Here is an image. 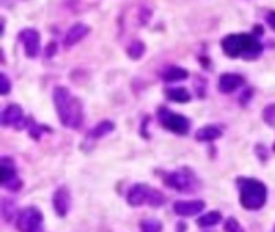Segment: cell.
<instances>
[{
    "label": "cell",
    "instance_id": "6da1fadb",
    "mask_svg": "<svg viewBox=\"0 0 275 232\" xmlns=\"http://www.w3.org/2000/svg\"><path fill=\"white\" fill-rule=\"evenodd\" d=\"M53 102L55 108L60 118V123L63 126L77 129L82 121H84V112H82V105L76 99V97L71 95L69 89L66 87H56L53 91Z\"/></svg>",
    "mask_w": 275,
    "mask_h": 232
},
{
    "label": "cell",
    "instance_id": "7a4b0ae2",
    "mask_svg": "<svg viewBox=\"0 0 275 232\" xmlns=\"http://www.w3.org/2000/svg\"><path fill=\"white\" fill-rule=\"evenodd\" d=\"M222 50L227 57L254 60L262 53V44L251 34H230L222 39Z\"/></svg>",
    "mask_w": 275,
    "mask_h": 232
},
{
    "label": "cell",
    "instance_id": "3957f363",
    "mask_svg": "<svg viewBox=\"0 0 275 232\" xmlns=\"http://www.w3.org/2000/svg\"><path fill=\"white\" fill-rule=\"evenodd\" d=\"M238 190H240V203L246 210H259L264 206L267 200V189L258 179L251 177H238L237 181Z\"/></svg>",
    "mask_w": 275,
    "mask_h": 232
},
{
    "label": "cell",
    "instance_id": "277c9868",
    "mask_svg": "<svg viewBox=\"0 0 275 232\" xmlns=\"http://www.w3.org/2000/svg\"><path fill=\"white\" fill-rule=\"evenodd\" d=\"M164 195L156 190V189H150L145 184H137L127 193V202L132 206H140L143 203H148L151 206H160L164 203Z\"/></svg>",
    "mask_w": 275,
    "mask_h": 232
},
{
    "label": "cell",
    "instance_id": "5b68a950",
    "mask_svg": "<svg viewBox=\"0 0 275 232\" xmlns=\"http://www.w3.org/2000/svg\"><path fill=\"white\" fill-rule=\"evenodd\" d=\"M158 119L166 129H169L174 134H179V136H185L190 129V121L184 115L174 113L164 106L158 110Z\"/></svg>",
    "mask_w": 275,
    "mask_h": 232
},
{
    "label": "cell",
    "instance_id": "8992f818",
    "mask_svg": "<svg viewBox=\"0 0 275 232\" xmlns=\"http://www.w3.org/2000/svg\"><path fill=\"white\" fill-rule=\"evenodd\" d=\"M42 224V213L34 208V206H29V208H25L16 219V227L19 232H37V229Z\"/></svg>",
    "mask_w": 275,
    "mask_h": 232
},
{
    "label": "cell",
    "instance_id": "52a82bcc",
    "mask_svg": "<svg viewBox=\"0 0 275 232\" xmlns=\"http://www.w3.org/2000/svg\"><path fill=\"white\" fill-rule=\"evenodd\" d=\"M166 186L175 189L179 192H188L195 189V179L193 176L188 173L187 169L184 171H175V173H171L169 176H166Z\"/></svg>",
    "mask_w": 275,
    "mask_h": 232
},
{
    "label": "cell",
    "instance_id": "ba28073f",
    "mask_svg": "<svg viewBox=\"0 0 275 232\" xmlns=\"http://www.w3.org/2000/svg\"><path fill=\"white\" fill-rule=\"evenodd\" d=\"M0 168H2V186L11 192H16L21 189L23 182L21 179L16 176V169H15V165L13 162L10 160V158H2V162H0Z\"/></svg>",
    "mask_w": 275,
    "mask_h": 232
},
{
    "label": "cell",
    "instance_id": "9c48e42d",
    "mask_svg": "<svg viewBox=\"0 0 275 232\" xmlns=\"http://www.w3.org/2000/svg\"><path fill=\"white\" fill-rule=\"evenodd\" d=\"M2 124L4 126H11V128H15V129H25L28 126V121L25 118V113H23V110L19 105H15V103H11L8 105L5 110H4V113H2Z\"/></svg>",
    "mask_w": 275,
    "mask_h": 232
},
{
    "label": "cell",
    "instance_id": "30bf717a",
    "mask_svg": "<svg viewBox=\"0 0 275 232\" xmlns=\"http://www.w3.org/2000/svg\"><path fill=\"white\" fill-rule=\"evenodd\" d=\"M19 41L25 48V53L29 58H35L39 55V47H41V35L35 29H23L19 34Z\"/></svg>",
    "mask_w": 275,
    "mask_h": 232
},
{
    "label": "cell",
    "instance_id": "8fae6325",
    "mask_svg": "<svg viewBox=\"0 0 275 232\" xmlns=\"http://www.w3.org/2000/svg\"><path fill=\"white\" fill-rule=\"evenodd\" d=\"M53 208L58 216H66L71 208V195L66 187H60L53 193Z\"/></svg>",
    "mask_w": 275,
    "mask_h": 232
},
{
    "label": "cell",
    "instance_id": "7c38bea8",
    "mask_svg": "<svg viewBox=\"0 0 275 232\" xmlns=\"http://www.w3.org/2000/svg\"><path fill=\"white\" fill-rule=\"evenodd\" d=\"M203 208H205L203 200H182L174 203V211L179 216H193L198 215Z\"/></svg>",
    "mask_w": 275,
    "mask_h": 232
},
{
    "label": "cell",
    "instance_id": "4fadbf2b",
    "mask_svg": "<svg viewBox=\"0 0 275 232\" xmlns=\"http://www.w3.org/2000/svg\"><path fill=\"white\" fill-rule=\"evenodd\" d=\"M89 26L87 24H84V23H77V24H74V26H71L69 28V31L66 32V35H65V41H63V44H65V47H73L74 44H77L79 41H82L86 35L89 34Z\"/></svg>",
    "mask_w": 275,
    "mask_h": 232
},
{
    "label": "cell",
    "instance_id": "5bb4252c",
    "mask_svg": "<svg viewBox=\"0 0 275 232\" xmlns=\"http://www.w3.org/2000/svg\"><path fill=\"white\" fill-rule=\"evenodd\" d=\"M243 78L240 75H235V73H225L219 79V91L224 94H230L237 91L238 87L243 85Z\"/></svg>",
    "mask_w": 275,
    "mask_h": 232
},
{
    "label": "cell",
    "instance_id": "9a60e30c",
    "mask_svg": "<svg viewBox=\"0 0 275 232\" xmlns=\"http://www.w3.org/2000/svg\"><path fill=\"white\" fill-rule=\"evenodd\" d=\"M222 136V131L219 126H214V124H208V126H203L201 129H198L197 132V140L200 142H211V140H216Z\"/></svg>",
    "mask_w": 275,
    "mask_h": 232
},
{
    "label": "cell",
    "instance_id": "2e32d148",
    "mask_svg": "<svg viewBox=\"0 0 275 232\" xmlns=\"http://www.w3.org/2000/svg\"><path fill=\"white\" fill-rule=\"evenodd\" d=\"M166 97L172 102H177V103H187L192 99V95L190 92L185 89V87H172V89H167L166 91Z\"/></svg>",
    "mask_w": 275,
    "mask_h": 232
},
{
    "label": "cell",
    "instance_id": "e0dca14e",
    "mask_svg": "<svg viewBox=\"0 0 275 232\" xmlns=\"http://www.w3.org/2000/svg\"><path fill=\"white\" fill-rule=\"evenodd\" d=\"M188 78V71L184 68H179V66H171L169 69L164 71L163 79L167 82H175V81H184Z\"/></svg>",
    "mask_w": 275,
    "mask_h": 232
},
{
    "label": "cell",
    "instance_id": "ac0fdd59",
    "mask_svg": "<svg viewBox=\"0 0 275 232\" xmlns=\"http://www.w3.org/2000/svg\"><path fill=\"white\" fill-rule=\"evenodd\" d=\"M113 129H114V124L111 123V121H103V123L97 124V126L92 129L90 136H92L93 139H102V137L106 136V134L113 132Z\"/></svg>",
    "mask_w": 275,
    "mask_h": 232
},
{
    "label": "cell",
    "instance_id": "d6986e66",
    "mask_svg": "<svg viewBox=\"0 0 275 232\" xmlns=\"http://www.w3.org/2000/svg\"><path fill=\"white\" fill-rule=\"evenodd\" d=\"M221 219H222V216H221L219 211H211V213H206L205 216H201L198 219V226H201V227H211V226L219 224Z\"/></svg>",
    "mask_w": 275,
    "mask_h": 232
},
{
    "label": "cell",
    "instance_id": "ffe728a7",
    "mask_svg": "<svg viewBox=\"0 0 275 232\" xmlns=\"http://www.w3.org/2000/svg\"><path fill=\"white\" fill-rule=\"evenodd\" d=\"M143 52H145V44L140 41H134L127 47V55L132 60H139L143 55Z\"/></svg>",
    "mask_w": 275,
    "mask_h": 232
},
{
    "label": "cell",
    "instance_id": "44dd1931",
    "mask_svg": "<svg viewBox=\"0 0 275 232\" xmlns=\"http://www.w3.org/2000/svg\"><path fill=\"white\" fill-rule=\"evenodd\" d=\"M140 229L142 232H161V224L154 219H145V221H142Z\"/></svg>",
    "mask_w": 275,
    "mask_h": 232
},
{
    "label": "cell",
    "instance_id": "7402d4cb",
    "mask_svg": "<svg viewBox=\"0 0 275 232\" xmlns=\"http://www.w3.org/2000/svg\"><path fill=\"white\" fill-rule=\"evenodd\" d=\"M224 232H245V229L238 224L235 218H229L224 224Z\"/></svg>",
    "mask_w": 275,
    "mask_h": 232
},
{
    "label": "cell",
    "instance_id": "603a6c76",
    "mask_svg": "<svg viewBox=\"0 0 275 232\" xmlns=\"http://www.w3.org/2000/svg\"><path fill=\"white\" fill-rule=\"evenodd\" d=\"M262 116H264V121L267 124L273 126L275 124V105H269L264 108V112H262Z\"/></svg>",
    "mask_w": 275,
    "mask_h": 232
},
{
    "label": "cell",
    "instance_id": "cb8c5ba5",
    "mask_svg": "<svg viewBox=\"0 0 275 232\" xmlns=\"http://www.w3.org/2000/svg\"><path fill=\"white\" fill-rule=\"evenodd\" d=\"M10 92V81L7 78V75H0V94L2 95H7Z\"/></svg>",
    "mask_w": 275,
    "mask_h": 232
},
{
    "label": "cell",
    "instance_id": "d4e9b609",
    "mask_svg": "<svg viewBox=\"0 0 275 232\" xmlns=\"http://www.w3.org/2000/svg\"><path fill=\"white\" fill-rule=\"evenodd\" d=\"M266 23L270 26V29L275 31V10H270L269 13L266 15Z\"/></svg>",
    "mask_w": 275,
    "mask_h": 232
},
{
    "label": "cell",
    "instance_id": "484cf974",
    "mask_svg": "<svg viewBox=\"0 0 275 232\" xmlns=\"http://www.w3.org/2000/svg\"><path fill=\"white\" fill-rule=\"evenodd\" d=\"M53 53H55V44H50V45H49V52H47V55L50 57V55H53Z\"/></svg>",
    "mask_w": 275,
    "mask_h": 232
},
{
    "label": "cell",
    "instance_id": "4316f807",
    "mask_svg": "<svg viewBox=\"0 0 275 232\" xmlns=\"http://www.w3.org/2000/svg\"><path fill=\"white\" fill-rule=\"evenodd\" d=\"M273 152H275V145H273Z\"/></svg>",
    "mask_w": 275,
    "mask_h": 232
}]
</instances>
